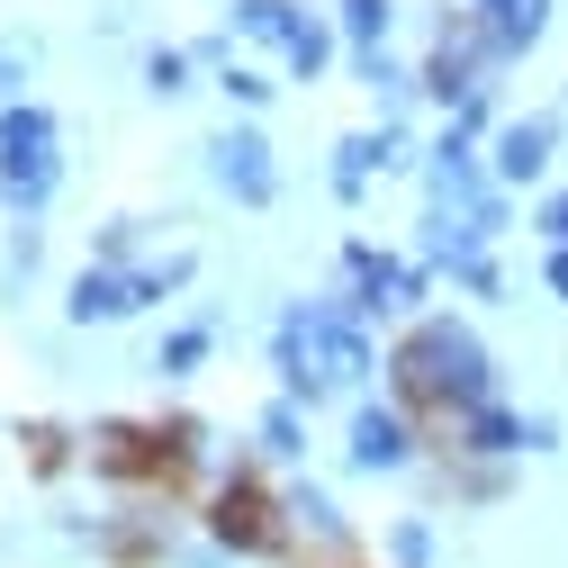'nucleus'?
Returning a JSON list of instances; mask_svg holds the SVG:
<instances>
[{
	"label": "nucleus",
	"instance_id": "nucleus-1",
	"mask_svg": "<svg viewBox=\"0 0 568 568\" xmlns=\"http://www.w3.org/2000/svg\"><path fill=\"white\" fill-rule=\"evenodd\" d=\"M397 388L415 406H478L487 397V362L460 325H415L406 352H397Z\"/></svg>",
	"mask_w": 568,
	"mask_h": 568
},
{
	"label": "nucleus",
	"instance_id": "nucleus-2",
	"mask_svg": "<svg viewBox=\"0 0 568 568\" xmlns=\"http://www.w3.org/2000/svg\"><path fill=\"white\" fill-rule=\"evenodd\" d=\"M280 362H290L298 388H325V379H362V334H343L334 316H290L280 325Z\"/></svg>",
	"mask_w": 568,
	"mask_h": 568
},
{
	"label": "nucleus",
	"instance_id": "nucleus-3",
	"mask_svg": "<svg viewBox=\"0 0 568 568\" xmlns=\"http://www.w3.org/2000/svg\"><path fill=\"white\" fill-rule=\"evenodd\" d=\"M0 190L19 207H37L54 190V118L45 109H10L0 118Z\"/></svg>",
	"mask_w": 568,
	"mask_h": 568
},
{
	"label": "nucleus",
	"instance_id": "nucleus-4",
	"mask_svg": "<svg viewBox=\"0 0 568 568\" xmlns=\"http://www.w3.org/2000/svg\"><path fill=\"white\" fill-rule=\"evenodd\" d=\"M244 28H253V37H271L280 54H290V63H298V73H316V63L334 54V37H325L316 19H298V10H290V0H244Z\"/></svg>",
	"mask_w": 568,
	"mask_h": 568
},
{
	"label": "nucleus",
	"instance_id": "nucleus-5",
	"mask_svg": "<svg viewBox=\"0 0 568 568\" xmlns=\"http://www.w3.org/2000/svg\"><path fill=\"white\" fill-rule=\"evenodd\" d=\"M163 280H181V271H163ZM163 280H118V271H82V280H73V316H82V325L135 316L145 298H163Z\"/></svg>",
	"mask_w": 568,
	"mask_h": 568
},
{
	"label": "nucleus",
	"instance_id": "nucleus-6",
	"mask_svg": "<svg viewBox=\"0 0 568 568\" xmlns=\"http://www.w3.org/2000/svg\"><path fill=\"white\" fill-rule=\"evenodd\" d=\"M217 181L262 207L271 199V145H262V135H226V145H217Z\"/></svg>",
	"mask_w": 568,
	"mask_h": 568
},
{
	"label": "nucleus",
	"instance_id": "nucleus-7",
	"mask_svg": "<svg viewBox=\"0 0 568 568\" xmlns=\"http://www.w3.org/2000/svg\"><path fill=\"white\" fill-rule=\"evenodd\" d=\"M217 532L235 541V550H280V524H271V506L253 487H226V506H217Z\"/></svg>",
	"mask_w": 568,
	"mask_h": 568
},
{
	"label": "nucleus",
	"instance_id": "nucleus-8",
	"mask_svg": "<svg viewBox=\"0 0 568 568\" xmlns=\"http://www.w3.org/2000/svg\"><path fill=\"white\" fill-rule=\"evenodd\" d=\"M352 460H362V469H397L406 460V415H362V424H352Z\"/></svg>",
	"mask_w": 568,
	"mask_h": 568
},
{
	"label": "nucleus",
	"instance_id": "nucleus-9",
	"mask_svg": "<svg viewBox=\"0 0 568 568\" xmlns=\"http://www.w3.org/2000/svg\"><path fill=\"white\" fill-rule=\"evenodd\" d=\"M550 163V126H506V135H496V172H506V181H532Z\"/></svg>",
	"mask_w": 568,
	"mask_h": 568
},
{
	"label": "nucleus",
	"instance_id": "nucleus-10",
	"mask_svg": "<svg viewBox=\"0 0 568 568\" xmlns=\"http://www.w3.org/2000/svg\"><path fill=\"white\" fill-rule=\"evenodd\" d=\"M478 10L496 19V45H532V37H541V10H550V0H478Z\"/></svg>",
	"mask_w": 568,
	"mask_h": 568
},
{
	"label": "nucleus",
	"instance_id": "nucleus-11",
	"mask_svg": "<svg viewBox=\"0 0 568 568\" xmlns=\"http://www.w3.org/2000/svg\"><path fill=\"white\" fill-rule=\"evenodd\" d=\"M343 19H352V37H362V45H371V37L388 28V0H343Z\"/></svg>",
	"mask_w": 568,
	"mask_h": 568
},
{
	"label": "nucleus",
	"instance_id": "nucleus-12",
	"mask_svg": "<svg viewBox=\"0 0 568 568\" xmlns=\"http://www.w3.org/2000/svg\"><path fill=\"white\" fill-rule=\"evenodd\" d=\"M19 73H28V54H10V45H0V100L19 91Z\"/></svg>",
	"mask_w": 568,
	"mask_h": 568
},
{
	"label": "nucleus",
	"instance_id": "nucleus-13",
	"mask_svg": "<svg viewBox=\"0 0 568 568\" xmlns=\"http://www.w3.org/2000/svg\"><path fill=\"white\" fill-rule=\"evenodd\" d=\"M550 235H559V244H568V199H550Z\"/></svg>",
	"mask_w": 568,
	"mask_h": 568
},
{
	"label": "nucleus",
	"instance_id": "nucleus-14",
	"mask_svg": "<svg viewBox=\"0 0 568 568\" xmlns=\"http://www.w3.org/2000/svg\"><path fill=\"white\" fill-rule=\"evenodd\" d=\"M550 290H559V298H568V253H559V262H550Z\"/></svg>",
	"mask_w": 568,
	"mask_h": 568
}]
</instances>
